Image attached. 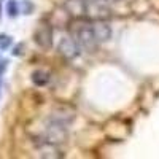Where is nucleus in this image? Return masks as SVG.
Masks as SVG:
<instances>
[{"label":"nucleus","mask_w":159,"mask_h":159,"mask_svg":"<svg viewBox=\"0 0 159 159\" xmlns=\"http://www.w3.org/2000/svg\"><path fill=\"white\" fill-rule=\"evenodd\" d=\"M65 10L80 19H105L110 15V0H67Z\"/></svg>","instance_id":"obj_2"},{"label":"nucleus","mask_w":159,"mask_h":159,"mask_svg":"<svg viewBox=\"0 0 159 159\" xmlns=\"http://www.w3.org/2000/svg\"><path fill=\"white\" fill-rule=\"evenodd\" d=\"M59 52L65 57V59H73L80 54V49L81 46L78 45V42L73 38V37H64L59 43Z\"/></svg>","instance_id":"obj_3"},{"label":"nucleus","mask_w":159,"mask_h":159,"mask_svg":"<svg viewBox=\"0 0 159 159\" xmlns=\"http://www.w3.org/2000/svg\"><path fill=\"white\" fill-rule=\"evenodd\" d=\"M7 13H8L10 18H16L19 15V3L16 0H10L7 3Z\"/></svg>","instance_id":"obj_6"},{"label":"nucleus","mask_w":159,"mask_h":159,"mask_svg":"<svg viewBox=\"0 0 159 159\" xmlns=\"http://www.w3.org/2000/svg\"><path fill=\"white\" fill-rule=\"evenodd\" d=\"M32 11H34V3L29 2V0H24L21 3V13H24V15H32Z\"/></svg>","instance_id":"obj_8"},{"label":"nucleus","mask_w":159,"mask_h":159,"mask_svg":"<svg viewBox=\"0 0 159 159\" xmlns=\"http://www.w3.org/2000/svg\"><path fill=\"white\" fill-rule=\"evenodd\" d=\"M3 2H5V0H0V19H2V8H3Z\"/></svg>","instance_id":"obj_10"},{"label":"nucleus","mask_w":159,"mask_h":159,"mask_svg":"<svg viewBox=\"0 0 159 159\" xmlns=\"http://www.w3.org/2000/svg\"><path fill=\"white\" fill-rule=\"evenodd\" d=\"M30 80L35 86H45L49 81V73L46 70H34L30 75Z\"/></svg>","instance_id":"obj_5"},{"label":"nucleus","mask_w":159,"mask_h":159,"mask_svg":"<svg viewBox=\"0 0 159 159\" xmlns=\"http://www.w3.org/2000/svg\"><path fill=\"white\" fill-rule=\"evenodd\" d=\"M13 43V38L7 34H0V51H5L11 46Z\"/></svg>","instance_id":"obj_7"},{"label":"nucleus","mask_w":159,"mask_h":159,"mask_svg":"<svg viewBox=\"0 0 159 159\" xmlns=\"http://www.w3.org/2000/svg\"><path fill=\"white\" fill-rule=\"evenodd\" d=\"M72 37L83 49H94L111 37V29L103 19H83L72 27Z\"/></svg>","instance_id":"obj_1"},{"label":"nucleus","mask_w":159,"mask_h":159,"mask_svg":"<svg viewBox=\"0 0 159 159\" xmlns=\"http://www.w3.org/2000/svg\"><path fill=\"white\" fill-rule=\"evenodd\" d=\"M35 42L42 46V48H49L52 43V29L51 25L43 24L40 25L38 30L35 32Z\"/></svg>","instance_id":"obj_4"},{"label":"nucleus","mask_w":159,"mask_h":159,"mask_svg":"<svg viewBox=\"0 0 159 159\" xmlns=\"http://www.w3.org/2000/svg\"><path fill=\"white\" fill-rule=\"evenodd\" d=\"M7 69H8V61L0 59V88H2V78H3V73H5Z\"/></svg>","instance_id":"obj_9"}]
</instances>
